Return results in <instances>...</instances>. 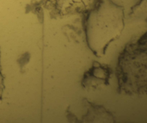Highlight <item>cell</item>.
Wrapping results in <instances>:
<instances>
[{"instance_id": "2", "label": "cell", "mask_w": 147, "mask_h": 123, "mask_svg": "<svg viewBox=\"0 0 147 123\" xmlns=\"http://www.w3.org/2000/svg\"><path fill=\"white\" fill-rule=\"evenodd\" d=\"M112 70L107 65H102L94 62L92 66L84 74L82 85L86 89H96L101 85L107 86Z\"/></svg>"}, {"instance_id": "1", "label": "cell", "mask_w": 147, "mask_h": 123, "mask_svg": "<svg viewBox=\"0 0 147 123\" xmlns=\"http://www.w3.org/2000/svg\"><path fill=\"white\" fill-rule=\"evenodd\" d=\"M144 38L137 44H131L119 56L116 70L118 91L129 95L146 93L147 55Z\"/></svg>"}]
</instances>
